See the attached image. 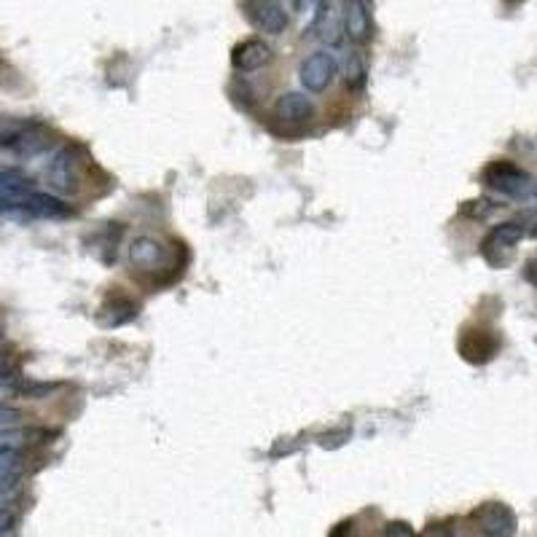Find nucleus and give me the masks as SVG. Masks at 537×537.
Here are the masks:
<instances>
[{
	"instance_id": "nucleus-9",
	"label": "nucleus",
	"mask_w": 537,
	"mask_h": 537,
	"mask_svg": "<svg viewBox=\"0 0 537 537\" xmlns=\"http://www.w3.org/2000/svg\"><path fill=\"white\" fill-rule=\"evenodd\" d=\"M274 113H277V119L282 121H309L315 108H312V100H309L307 94L288 92L282 94L280 100L274 103Z\"/></svg>"
},
{
	"instance_id": "nucleus-14",
	"label": "nucleus",
	"mask_w": 537,
	"mask_h": 537,
	"mask_svg": "<svg viewBox=\"0 0 537 537\" xmlns=\"http://www.w3.org/2000/svg\"><path fill=\"white\" fill-rule=\"evenodd\" d=\"M14 527H17V516H14V511H11V508H0V537L11 535Z\"/></svg>"
},
{
	"instance_id": "nucleus-3",
	"label": "nucleus",
	"mask_w": 537,
	"mask_h": 537,
	"mask_svg": "<svg viewBox=\"0 0 537 537\" xmlns=\"http://www.w3.org/2000/svg\"><path fill=\"white\" fill-rule=\"evenodd\" d=\"M129 261L135 269L145 274L164 272L170 266V253L164 248L162 242L154 237H137L132 245H129Z\"/></svg>"
},
{
	"instance_id": "nucleus-7",
	"label": "nucleus",
	"mask_w": 537,
	"mask_h": 537,
	"mask_svg": "<svg viewBox=\"0 0 537 537\" xmlns=\"http://www.w3.org/2000/svg\"><path fill=\"white\" fill-rule=\"evenodd\" d=\"M269 60H272V49H269L264 41H258V38L242 41L237 49H234V54H231L234 68L242 70V73H253V70L264 68Z\"/></svg>"
},
{
	"instance_id": "nucleus-12",
	"label": "nucleus",
	"mask_w": 537,
	"mask_h": 537,
	"mask_svg": "<svg viewBox=\"0 0 537 537\" xmlns=\"http://www.w3.org/2000/svg\"><path fill=\"white\" fill-rule=\"evenodd\" d=\"M38 433L33 430H19V427H0V449L3 452H22L25 446L33 444V438Z\"/></svg>"
},
{
	"instance_id": "nucleus-15",
	"label": "nucleus",
	"mask_w": 537,
	"mask_h": 537,
	"mask_svg": "<svg viewBox=\"0 0 537 537\" xmlns=\"http://www.w3.org/2000/svg\"><path fill=\"white\" fill-rule=\"evenodd\" d=\"M22 414L17 409H9V406H0V427H11L17 425Z\"/></svg>"
},
{
	"instance_id": "nucleus-6",
	"label": "nucleus",
	"mask_w": 537,
	"mask_h": 537,
	"mask_svg": "<svg viewBox=\"0 0 537 537\" xmlns=\"http://www.w3.org/2000/svg\"><path fill=\"white\" fill-rule=\"evenodd\" d=\"M473 519L478 521V527L486 535H513L516 532V516L503 503L481 505V511H476Z\"/></svg>"
},
{
	"instance_id": "nucleus-18",
	"label": "nucleus",
	"mask_w": 537,
	"mask_h": 537,
	"mask_svg": "<svg viewBox=\"0 0 537 537\" xmlns=\"http://www.w3.org/2000/svg\"><path fill=\"white\" fill-rule=\"evenodd\" d=\"M0 371H9V360H6L3 352H0Z\"/></svg>"
},
{
	"instance_id": "nucleus-16",
	"label": "nucleus",
	"mask_w": 537,
	"mask_h": 537,
	"mask_svg": "<svg viewBox=\"0 0 537 537\" xmlns=\"http://www.w3.org/2000/svg\"><path fill=\"white\" fill-rule=\"evenodd\" d=\"M19 132H22V129H19L17 124H3V121H0V143H14Z\"/></svg>"
},
{
	"instance_id": "nucleus-2",
	"label": "nucleus",
	"mask_w": 537,
	"mask_h": 537,
	"mask_svg": "<svg viewBox=\"0 0 537 537\" xmlns=\"http://www.w3.org/2000/svg\"><path fill=\"white\" fill-rule=\"evenodd\" d=\"M521 237H524L521 223H500V226L489 231L484 242H481V256L492 266H500L505 261V253H511V250L519 245Z\"/></svg>"
},
{
	"instance_id": "nucleus-17",
	"label": "nucleus",
	"mask_w": 537,
	"mask_h": 537,
	"mask_svg": "<svg viewBox=\"0 0 537 537\" xmlns=\"http://www.w3.org/2000/svg\"><path fill=\"white\" fill-rule=\"evenodd\" d=\"M317 0H296V9L299 11H307V9H315Z\"/></svg>"
},
{
	"instance_id": "nucleus-1",
	"label": "nucleus",
	"mask_w": 537,
	"mask_h": 537,
	"mask_svg": "<svg viewBox=\"0 0 537 537\" xmlns=\"http://www.w3.org/2000/svg\"><path fill=\"white\" fill-rule=\"evenodd\" d=\"M484 180L489 188H495V191H500V194L513 199L527 197L529 191H532V186H535L527 172L519 170V167L511 162L489 164L484 170Z\"/></svg>"
},
{
	"instance_id": "nucleus-8",
	"label": "nucleus",
	"mask_w": 537,
	"mask_h": 537,
	"mask_svg": "<svg viewBox=\"0 0 537 537\" xmlns=\"http://www.w3.org/2000/svg\"><path fill=\"white\" fill-rule=\"evenodd\" d=\"M344 27L352 41L366 43L371 38V14H368L366 0H347L344 6Z\"/></svg>"
},
{
	"instance_id": "nucleus-4",
	"label": "nucleus",
	"mask_w": 537,
	"mask_h": 537,
	"mask_svg": "<svg viewBox=\"0 0 537 537\" xmlns=\"http://www.w3.org/2000/svg\"><path fill=\"white\" fill-rule=\"evenodd\" d=\"M242 9H245L248 19L258 30H264L269 35H280L288 27V14L277 0H245Z\"/></svg>"
},
{
	"instance_id": "nucleus-5",
	"label": "nucleus",
	"mask_w": 537,
	"mask_h": 537,
	"mask_svg": "<svg viewBox=\"0 0 537 537\" xmlns=\"http://www.w3.org/2000/svg\"><path fill=\"white\" fill-rule=\"evenodd\" d=\"M336 70H339V62L331 52H315L301 65V84L307 92H323L336 76Z\"/></svg>"
},
{
	"instance_id": "nucleus-11",
	"label": "nucleus",
	"mask_w": 537,
	"mask_h": 537,
	"mask_svg": "<svg viewBox=\"0 0 537 537\" xmlns=\"http://www.w3.org/2000/svg\"><path fill=\"white\" fill-rule=\"evenodd\" d=\"M33 188L22 175L14 172H0V207H19V202L30 194Z\"/></svg>"
},
{
	"instance_id": "nucleus-13",
	"label": "nucleus",
	"mask_w": 537,
	"mask_h": 537,
	"mask_svg": "<svg viewBox=\"0 0 537 537\" xmlns=\"http://www.w3.org/2000/svg\"><path fill=\"white\" fill-rule=\"evenodd\" d=\"M22 390V384L11 376V371H0V401L3 398H14Z\"/></svg>"
},
{
	"instance_id": "nucleus-10",
	"label": "nucleus",
	"mask_w": 537,
	"mask_h": 537,
	"mask_svg": "<svg viewBox=\"0 0 537 537\" xmlns=\"http://www.w3.org/2000/svg\"><path fill=\"white\" fill-rule=\"evenodd\" d=\"M49 183L57 191H73L76 188V159L70 156L68 148H62L49 164Z\"/></svg>"
}]
</instances>
